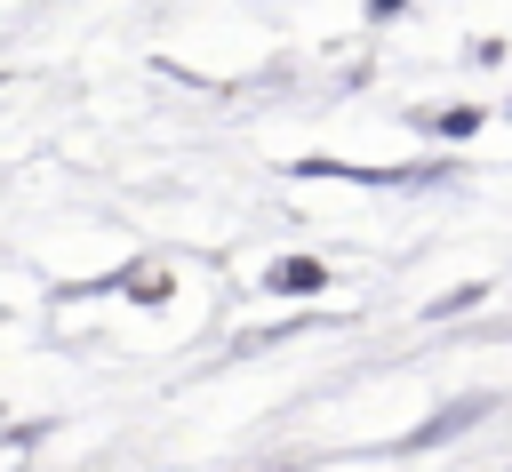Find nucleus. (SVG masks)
Segmentation results:
<instances>
[{"instance_id": "nucleus-1", "label": "nucleus", "mask_w": 512, "mask_h": 472, "mask_svg": "<svg viewBox=\"0 0 512 472\" xmlns=\"http://www.w3.org/2000/svg\"><path fill=\"white\" fill-rule=\"evenodd\" d=\"M488 408H496L488 392H464V400H448V408H432V416H424V424L408 432V448H432V440H456V432H472V424H480Z\"/></svg>"}, {"instance_id": "nucleus-2", "label": "nucleus", "mask_w": 512, "mask_h": 472, "mask_svg": "<svg viewBox=\"0 0 512 472\" xmlns=\"http://www.w3.org/2000/svg\"><path fill=\"white\" fill-rule=\"evenodd\" d=\"M264 288H272V296H304V288H328V264H320V256H280V264L264 272Z\"/></svg>"}, {"instance_id": "nucleus-3", "label": "nucleus", "mask_w": 512, "mask_h": 472, "mask_svg": "<svg viewBox=\"0 0 512 472\" xmlns=\"http://www.w3.org/2000/svg\"><path fill=\"white\" fill-rule=\"evenodd\" d=\"M424 128H432V136H472L480 112H472V104H456V112H424Z\"/></svg>"}, {"instance_id": "nucleus-4", "label": "nucleus", "mask_w": 512, "mask_h": 472, "mask_svg": "<svg viewBox=\"0 0 512 472\" xmlns=\"http://www.w3.org/2000/svg\"><path fill=\"white\" fill-rule=\"evenodd\" d=\"M488 288H448V296H432V312H472Z\"/></svg>"}]
</instances>
